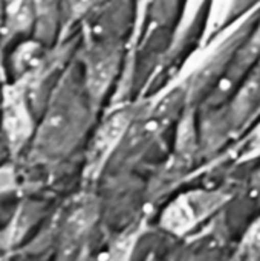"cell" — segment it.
Masks as SVG:
<instances>
[{"label": "cell", "mask_w": 260, "mask_h": 261, "mask_svg": "<svg viewBox=\"0 0 260 261\" xmlns=\"http://www.w3.org/2000/svg\"><path fill=\"white\" fill-rule=\"evenodd\" d=\"M83 130V109L74 96H60L43 121L34 153L40 159H55L67 153Z\"/></svg>", "instance_id": "1"}, {"label": "cell", "mask_w": 260, "mask_h": 261, "mask_svg": "<svg viewBox=\"0 0 260 261\" xmlns=\"http://www.w3.org/2000/svg\"><path fill=\"white\" fill-rule=\"evenodd\" d=\"M98 220V200L90 194L75 197L63 213L55 261H81L87 254V239Z\"/></svg>", "instance_id": "2"}, {"label": "cell", "mask_w": 260, "mask_h": 261, "mask_svg": "<svg viewBox=\"0 0 260 261\" xmlns=\"http://www.w3.org/2000/svg\"><path fill=\"white\" fill-rule=\"evenodd\" d=\"M228 194L222 191L195 190L178 196L164 210L159 225L173 236H185L195 229L202 220L216 213L227 200Z\"/></svg>", "instance_id": "3"}, {"label": "cell", "mask_w": 260, "mask_h": 261, "mask_svg": "<svg viewBox=\"0 0 260 261\" xmlns=\"http://www.w3.org/2000/svg\"><path fill=\"white\" fill-rule=\"evenodd\" d=\"M130 125H132V115L126 110H121L112 115L98 128L97 135L93 136L89 145L87 156H86L84 177L87 180H95L98 177L103 167L109 161L110 154L124 141Z\"/></svg>", "instance_id": "4"}, {"label": "cell", "mask_w": 260, "mask_h": 261, "mask_svg": "<svg viewBox=\"0 0 260 261\" xmlns=\"http://www.w3.org/2000/svg\"><path fill=\"white\" fill-rule=\"evenodd\" d=\"M3 130L11 151L17 153L32 135V119L25 102V96L14 92L3 109Z\"/></svg>", "instance_id": "5"}, {"label": "cell", "mask_w": 260, "mask_h": 261, "mask_svg": "<svg viewBox=\"0 0 260 261\" xmlns=\"http://www.w3.org/2000/svg\"><path fill=\"white\" fill-rule=\"evenodd\" d=\"M116 63L118 55L112 47L98 49L90 55L87 61L86 86L92 98H100L106 92L116 69Z\"/></svg>", "instance_id": "6"}, {"label": "cell", "mask_w": 260, "mask_h": 261, "mask_svg": "<svg viewBox=\"0 0 260 261\" xmlns=\"http://www.w3.org/2000/svg\"><path fill=\"white\" fill-rule=\"evenodd\" d=\"M146 229V225L143 220H135L132 225H129L126 229H123L121 232H118L110 245H109V251H107V257L106 261H130L133 251L139 242V239L143 237Z\"/></svg>", "instance_id": "7"}, {"label": "cell", "mask_w": 260, "mask_h": 261, "mask_svg": "<svg viewBox=\"0 0 260 261\" xmlns=\"http://www.w3.org/2000/svg\"><path fill=\"white\" fill-rule=\"evenodd\" d=\"M97 2H100V0H64L63 6H64L67 17L70 20H74V18H78L80 15H83Z\"/></svg>", "instance_id": "8"}, {"label": "cell", "mask_w": 260, "mask_h": 261, "mask_svg": "<svg viewBox=\"0 0 260 261\" xmlns=\"http://www.w3.org/2000/svg\"><path fill=\"white\" fill-rule=\"evenodd\" d=\"M15 173L11 167H2L0 168V194L9 193L15 188Z\"/></svg>", "instance_id": "9"}, {"label": "cell", "mask_w": 260, "mask_h": 261, "mask_svg": "<svg viewBox=\"0 0 260 261\" xmlns=\"http://www.w3.org/2000/svg\"><path fill=\"white\" fill-rule=\"evenodd\" d=\"M245 245H248L251 249H260V217L247 231Z\"/></svg>", "instance_id": "10"}, {"label": "cell", "mask_w": 260, "mask_h": 261, "mask_svg": "<svg viewBox=\"0 0 260 261\" xmlns=\"http://www.w3.org/2000/svg\"><path fill=\"white\" fill-rule=\"evenodd\" d=\"M9 245L6 242V239H0V261L9 260Z\"/></svg>", "instance_id": "11"}, {"label": "cell", "mask_w": 260, "mask_h": 261, "mask_svg": "<svg viewBox=\"0 0 260 261\" xmlns=\"http://www.w3.org/2000/svg\"><path fill=\"white\" fill-rule=\"evenodd\" d=\"M251 188H253V193L260 196V168L256 171V174L253 176V180H251Z\"/></svg>", "instance_id": "12"}, {"label": "cell", "mask_w": 260, "mask_h": 261, "mask_svg": "<svg viewBox=\"0 0 260 261\" xmlns=\"http://www.w3.org/2000/svg\"><path fill=\"white\" fill-rule=\"evenodd\" d=\"M81 261H92V260H90V258H89V257L86 255V257H84V258H83V260H81Z\"/></svg>", "instance_id": "13"}]
</instances>
